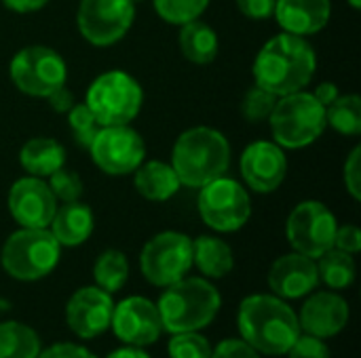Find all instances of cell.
<instances>
[{
  "mask_svg": "<svg viewBox=\"0 0 361 358\" xmlns=\"http://www.w3.org/2000/svg\"><path fill=\"white\" fill-rule=\"evenodd\" d=\"M199 215L205 226L216 232H237L252 215V200L247 190L226 175L199 188Z\"/></svg>",
  "mask_w": 361,
  "mask_h": 358,
  "instance_id": "8",
  "label": "cell"
},
{
  "mask_svg": "<svg viewBox=\"0 0 361 358\" xmlns=\"http://www.w3.org/2000/svg\"><path fill=\"white\" fill-rule=\"evenodd\" d=\"M68 127H70L76 143L85 150H89L93 137L99 131V122L95 120V116L91 114V110L85 103H74L68 110Z\"/></svg>",
  "mask_w": 361,
  "mask_h": 358,
  "instance_id": "33",
  "label": "cell"
},
{
  "mask_svg": "<svg viewBox=\"0 0 361 358\" xmlns=\"http://www.w3.org/2000/svg\"><path fill=\"white\" fill-rule=\"evenodd\" d=\"M110 329L125 346L146 348L161 338L163 323L154 302L142 295H131L114 304Z\"/></svg>",
  "mask_w": 361,
  "mask_h": 358,
  "instance_id": "14",
  "label": "cell"
},
{
  "mask_svg": "<svg viewBox=\"0 0 361 358\" xmlns=\"http://www.w3.org/2000/svg\"><path fill=\"white\" fill-rule=\"evenodd\" d=\"M317 285H319V274H317L315 260L296 251L275 260L269 270V287L273 295L286 302L307 298L317 289Z\"/></svg>",
  "mask_w": 361,
  "mask_h": 358,
  "instance_id": "19",
  "label": "cell"
},
{
  "mask_svg": "<svg viewBox=\"0 0 361 358\" xmlns=\"http://www.w3.org/2000/svg\"><path fill=\"white\" fill-rule=\"evenodd\" d=\"M345 186L349 190V194L355 198V200H361V148L355 146L349 154V158L345 160Z\"/></svg>",
  "mask_w": 361,
  "mask_h": 358,
  "instance_id": "36",
  "label": "cell"
},
{
  "mask_svg": "<svg viewBox=\"0 0 361 358\" xmlns=\"http://www.w3.org/2000/svg\"><path fill=\"white\" fill-rule=\"evenodd\" d=\"M49 0H2V4L15 13H34L42 8Z\"/></svg>",
  "mask_w": 361,
  "mask_h": 358,
  "instance_id": "43",
  "label": "cell"
},
{
  "mask_svg": "<svg viewBox=\"0 0 361 358\" xmlns=\"http://www.w3.org/2000/svg\"><path fill=\"white\" fill-rule=\"evenodd\" d=\"M133 186L140 196L152 203H165L171 196H176L178 190L182 188L173 167L161 160L142 162L133 171Z\"/></svg>",
  "mask_w": 361,
  "mask_h": 358,
  "instance_id": "22",
  "label": "cell"
},
{
  "mask_svg": "<svg viewBox=\"0 0 361 358\" xmlns=\"http://www.w3.org/2000/svg\"><path fill=\"white\" fill-rule=\"evenodd\" d=\"M8 211L19 228H49L57 211V198L44 179L27 175L11 186Z\"/></svg>",
  "mask_w": 361,
  "mask_h": 358,
  "instance_id": "16",
  "label": "cell"
},
{
  "mask_svg": "<svg viewBox=\"0 0 361 358\" xmlns=\"http://www.w3.org/2000/svg\"><path fill=\"white\" fill-rule=\"evenodd\" d=\"M334 247L345 251V253H360L361 251V230L353 224L347 226H338L336 228V236H334Z\"/></svg>",
  "mask_w": 361,
  "mask_h": 358,
  "instance_id": "38",
  "label": "cell"
},
{
  "mask_svg": "<svg viewBox=\"0 0 361 358\" xmlns=\"http://www.w3.org/2000/svg\"><path fill=\"white\" fill-rule=\"evenodd\" d=\"M144 91L140 82L123 72L110 70L99 74L87 89L85 106L91 110L99 127L129 124L142 110Z\"/></svg>",
  "mask_w": 361,
  "mask_h": 358,
  "instance_id": "7",
  "label": "cell"
},
{
  "mask_svg": "<svg viewBox=\"0 0 361 358\" xmlns=\"http://www.w3.org/2000/svg\"><path fill=\"white\" fill-rule=\"evenodd\" d=\"M241 175L247 188L271 194L281 188L288 175V158L275 141H254L241 154Z\"/></svg>",
  "mask_w": 361,
  "mask_h": 358,
  "instance_id": "17",
  "label": "cell"
},
{
  "mask_svg": "<svg viewBox=\"0 0 361 358\" xmlns=\"http://www.w3.org/2000/svg\"><path fill=\"white\" fill-rule=\"evenodd\" d=\"M93 226H95L93 211L85 203L74 200V203H63L55 211L49 224V232L61 247H78L93 234Z\"/></svg>",
  "mask_w": 361,
  "mask_h": 358,
  "instance_id": "21",
  "label": "cell"
},
{
  "mask_svg": "<svg viewBox=\"0 0 361 358\" xmlns=\"http://www.w3.org/2000/svg\"><path fill=\"white\" fill-rule=\"evenodd\" d=\"M135 19L133 0H80L76 25L93 46H112L125 38Z\"/></svg>",
  "mask_w": 361,
  "mask_h": 358,
  "instance_id": "12",
  "label": "cell"
},
{
  "mask_svg": "<svg viewBox=\"0 0 361 358\" xmlns=\"http://www.w3.org/2000/svg\"><path fill=\"white\" fill-rule=\"evenodd\" d=\"M326 122L341 135L355 137L361 133V99L357 95H338L326 108Z\"/></svg>",
  "mask_w": 361,
  "mask_h": 358,
  "instance_id": "29",
  "label": "cell"
},
{
  "mask_svg": "<svg viewBox=\"0 0 361 358\" xmlns=\"http://www.w3.org/2000/svg\"><path fill=\"white\" fill-rule=\"evenodd\" d=\"M273 17L283 32L294 36H313L322 32L332 17L330 0H277Z\"/></svg>",
  "mask_w": 361,
  "mask_h": 358,
  "instance_id": "20",
  "label": "cell"
},
{
  "mask_svg": "<svg viewBox=\"0 0 361 358\" xmlns=\"http://www.w3.org/2000/svg\"><path fill=\"white\" fill-rule=\"evenodd\" d=\"M273 139L279 148L300 150L315 143L328 122L326 108L309 91H296L283 97H277V103L269 116Z\"/></svg>",
  "mask_w": 361,
  "mask_h": 358,
  "instance_id": "5",
  "label": "cell"
},
{
  "mask_svg": "<svg viewBox=\"0 0 361 358\" xmlns=\"http://www.w3.org/2000/svg\"><path fill=\"white\" fill-rule=\"evenodd\" d=\"M237 327L241 340L247 342L258 354L267 357H286L296 338L302 333L294 308L273 293L247 295L239 304Z\"/></svg>",
  "mask_w": 361,
  "mask_h": 358,
  "instance_id": "2",
  "label": "cell"
},
{
  "mask_svg": "<svg viewBox=\"0 0 361 358\" xmlns=\"http://www.w3.org/2000/svg\"><path fill=\"white\" fill-rule=\"evenodd\" d=\"M192 266L205 279H224L235 268V255L226 241L203 234L192 241Z\"/></svg>",
  "mask_w": 361,
  "mask_h": 358,
  "instance_id": "24",
  "label": "cell"
},
{
  "mask_svg": "<svg viewBox=\"0 0 361 358\" xmlns=\"http://www.w3.org/2000/svg\"><path fill=\"white\" fill-rule=\"evenodd\" d=\"M133 2H140V0H133Z\"/></svg>",
  "mask_w": 361,
  "mask_h": 358,
  "instance_id": "46",
  "label": "cell"
},
{
  "mask_svg": "<svg viewBox=\"0 0 361 358\" xmlns=\"http://www.w3.org/2000/svg\"><path fill=\"white\" fill-rule=\"evenodd\" d=\"M317 264V274H319V283L328 285L334 291L341 289H349L357 276V268H355V260L351 253H345L336 247L328 249L324 255H319L315 260Z\"/></svg>",
  "mask_w": 361,
  "mask_h": 358,
  "instance_id": "26",
  "label": "cell"
},
{
  "mask_svg": "<svg viewBox=\"0 0 361 358\" xmlns=\"http://www.w3.org/2000/svg\"><path fill=\"white\" fill-rule=\"evenodd\" d=\"M91 158L106 175H129L146 158V143L129 124L99 127L89 146Z\"/></svg>",
  "mask_w": 361,
  "mask_h": 358,
  "instance_id": "13",
  "label": "cell"
},
{
  "mask_svg": "<svg viewBox=\"0 0 361 358\" xmlns=\"http://www.w3.org/2000/svg\"><path fill=\"white\" fill-rule=\"evenodd\" d=\"M220 291L201 276H184L165 287L157 308L161 314L163 331L169 335L184 331H201L220 312Z\"/></svg>",
  "mask_w": 361,
  "mask_h": 358,
  "instance_id": "4",
  "label": "cell"
},
{
  "mask_svg": "<svg viewBox=\"0 0 361 358\" xmlns=\"http://www.w3.org/2000/svg\"><path fill=\"white\" fill-rule=\"evenodd\" d=\"M61 257V245L49 228H19L13 232L0 251L2 270L15 281H40L49 276Z\"/></svg>",
  "mask_w": 361,
  "mask_h": 358,
  "instance_id": "6",
  "label": "cell"
},
{
  "mask_svg": "<svg viewBox=\"0 0 361 358\" xmlns=\"http://www.w3.org/2000/svg\"><path fill=\"white\" fill-rule=\"evenodd\" d=\"M47 99H49V106H51L53 112H66V114H68V110L76 103V101H74V95H72L66 87L55 89Z\"/></svg>",
  "mask_w": 361,
  "mask_h": 358,
  "instance_id": "41",
  "label": "cell"
},
{
  "mask_svg": "<svg viewBox=\"0 0 361 358\" xmlns=\"http://www.w3.org/2000/svg\"><path fill=\"white\" fill-rule=\"evenodd\" d=\"M171 167L186 188H201L231 167V143L212 127H192L184 131L171 150Z\"/></svg>",
  "mask_w": 361,
  "mask_h": 358,
  "instance_id": "3",
  "label": "cell"
},
{
  "mask_svg": "<svg viewBox=\"0 0 361 358\" xmlns=\"http://www.w3.org/2000/svg\"><path fill=\"white\" fill-rule=\"evenodd\" d=\"M349 304L343 295L334 291H319V293H309L300 314H298V325L302 333L330 340L338 335L347 323H349Z\"/></svg>",
  "mask_w": 361,
  "mask_h": 358,
  "instance_id": "18",
  "label": "cell"
},
{
  "mask_svg": "<svg viewBox=\"0 0 361 358\" xmlns=\"http://www.w3.org/2000/svg\"><path fill=\"white\" fill-rule=\"evenodd\" d=\"M93 279H95V285L110 295L121 291L129 279L127 255L118 249H106L104 253H99L93 266Z\"/></svg>",
  "mask_w": 361,
  "mask_h": 358,
  "instance_id": "28",
  "label": "cell"
},
{
  "mask_svg": "<svg viewBox=\"0 0 361 358\" xmlns=\"http://www.w3.org/2000/svg\"><path fill=\"white\" fill-rule=\"evenodd\" d=\"M338 95H341V91H338V87H336L334 82H322V84L315 89V93H313V97H315L324 108H328Z\"/></svg>",
  "mask_w": 361,
  "mask_h": 358,
  "instance_id": "42",
  "label": "cell"
},
{
  "mask_svg": "<svg viewBox=\"0 0 361 358\" xmlns=\"http://www.w3.org/2000/svg\"><path fill=\"white\" fill-rule=\"evenodd\" d=\"M349 4H351L353 8H361V0H349Z\"/></svg>",
  "mask_w": 361,
  "mask_h": 358,
  "instance_id": "45",
  "label": "cell"
},
{
  "mask_svg": "<svg viewBox=\"0 0 361 358\" xmlns=\"http://www.w3.org/2000/svg\"><path fill=\"white\" fill-rule=\"evenodd\" d=\"M169 358H212V344L199 331L173 333L167 344Z\"/></svg>",
  "mask_w": 361,
  "mask_h": 358,
  "instance_id": "31",
  "label": "cell"
},
{
  "mask_svg": "<svg viewBox=\"0 0 361 358\" xmlns=\"http://www.w3.org/2000/svg\"><path fill=\"white\" fill-rule=\"evenodd\" d=\"M13 84L30 97H49L55 89L66 87L68 65L63 57L49 46L32 44L17 51L11 59Z\"/></svg>",
  "mask_w": 361,
  "mask_h": 358,
  "instance_id": "10",
  "label": "cell"
},
{
  "mask_svg": "<svg viewBox=\"0 0 361 358\" xmlns=\"http://www.w3.org/2000/svg\"><path fill=\"white\" fill-rule=\"evenodd\" d=\"M49 181V188L53 192V196L61 203H74V200H80L82 196V179L76 171H70L66 167L57 169L55 173H51L47 177Z\"/></svg>",
  "mask_w": 361,
  "mask_h": 358,
  "instance_id": "34",
  "label": "cell"
},
{
  "mask_svg": "<svg viewBox=\"0 0 361 358\" xmlns=\"http://www.w3.org/2000/svg\"><path fill=\"white\" fill-rule=\"evenodd\" d=\"M275 103H277V97L271 91L254 84L252 89L245 91V95L241 99V114H243V118L247 122H254L256 124V122L269 120Z\"/></svg>",
  "mask_w": 361,
  "mask_h": 358,
  "instance_id": "32",
  "label": "cell"
},
{
  "mask_svg": "<svg viewBox=\"0 0 361 358\" xmlns=\"http://www.w3.org/2000/svg\"><path fill=\"white\" fill-rule=\"evenodd\" d=\"M277 0H237V8L252 21H264L273 17Z\"/></svg>",
  "mask_w": 361,
  "mask_h": 358,
  "instance_id": "40",
  "label": "cell"
},
{
  "mask_svg": "<svg viewBox=\"0 0 361 358\" xmlns=\"http://www.w3.org/2000/svg\"><path fill=\"white\" fill-rule=\"evenodd\" d=\"M288 358H332L330 348L326 346V340L309 335V333H300L296 338V342L292 344V348L286 352Z\"/></svg>",
  "mask_w": 361,
  "mask_h": 358,
  "instance_id": "35",
  "label": "cell"
},
{
  "mask_svg": "<svg viewBox=\"0 0 361 358\" xmlns=\"http://www.w3.org/2000/svg\"><path fill=\"white\" fill-rule=\"evenodd\" d=\"M192 268V238L167 230L152 236L140 253V270L154 287H169L188 276Z\"/></svg>",
  "mask_w": 361,
  "mask_h": 358,
  "instance_id": "9",
  "label": "cell"
},
{
  "mask_svg": "<svg viewBox=\"0 0 361 358\" xmlns=\"http://www.w3.org/2000/svg\"><path fill=\"white\" fill-rule=\"evenodd\" d=\"M19 165L30 175L47 179L51 173L66 167V150L51 137H32L19 150Z\"/></svg>",
  "mask_w": 361,
  "mask_h": 358,
  "instance_id": "23",
  "label": "cell"
},
{
  "mask_svg": "<svg viewBox=\"0 0 361 358\" xmlns=\"http://www.w3.org/2000/svg\"><path fill=\"white\" fill-rule=\"evenodd\" d=\"M38 358H97L91 354V350H87L80 344H72V342H59L53 344L44 350H40Z\"/></svg>",
  "mask_w": 361,
  "mask_h": 358,
  "instance_id": "39",
  "label": "cell"
},
{
  "mask_svg": "<svg viewBox=\"0 0 361 358\" xmlns=\"http://www.w3.org/2000/svg\"><path fill=\"white\" fill-rule=\"evenodd\" d=\"M209 2L212 0H152V6L163 21L171 25H184L199 19Z\"/></svg>",
  "mask_w": 361,
  "mask_h": 358,
  "instance_id": "30",
  "label": "cell"
},
{
  "mask_svg": "<svg viewBox=\"0 0 361 358\" xmlns=\"http://www.w3.org/2000/svg\"><path fill=\"white\" fill-rule=\"evenodd\" d=\"M317 55L311 42L302 36L281 32L273 36L256 55L252 74L254 84L283 97L302 91L315 76Z\"/></svg>",
  "mask_w": 361,
  "mask_h": 358,
  "instance_id": "1",
  "label": "cell"
},
{
  "mask_svg": "<svg viewBox=\"0 0 361 358\" xmlns=\"http://www.w3.org/2000/svg\"><path fill=\"white\" fill-rule=\"evenodd\" d=\"M336 217L319 200H302L296 205L286 222V236L296 253L317 260L334 247Z\"/></svg>",
  "mask_w": 361,
  "mask_h": 358,
  "instance_id": "11",
  "label": "cell"
},
{
  "mask_svg": "<svg viewBox=\"0 0 361 358\" xmlns=\"http://www.w3.org/2000/svg\"><path fill=\"white\" fill-rule=\"evenodd\" d=\"M212 358H262V354H258L247 342L231 338L212 348Z\"/></svg>",
  "mask_w": 361,
  "mask_h": 358,
  "instance_id": "37",
  "label": "cell"
},
{
  "mask_svg": "<svg viewBox=\"0 0 361 358\" xmlns=\"http://www.w3.org/2000/svg\"><path fill=\"white\" fill-rule=\"evenodd\" d=\"M114 302L110 293L95 287H80L66 304V323L80 340L99 338L110 329Z\"/></svg>",
  "mask_w": 361,
  "mask_h": 358,
  "instance_id": "15",
  "label": "cell"
},
{
  "mask_svg": "<svg viewBox=\"0 0 361 358\" xmlns=\"http://www.w3.org/2000/svg\"><path fill=\"white\" fill-rule=\"evenodd\" d=\"M180 49L182 55L197 63V65H207L216 59L218 51H220V42H218V34L212 25H207L205 21H188L184 25H180Z\"/></svg>",
  "mask_w": 361,
  "mask_h": 358,
  "instance_id": "25",
  "label": "cell"
},
{
  "mask_svg": "<svg viewBox=\"0 0 361 358\" xmlns=\"http://www.w3.org/2000/svg\"><path fill=\"white\" fill-rule=\"evenodd\" d=\"M38 333L17 321L0 323V358H38Z\"/></svg>",
  "mask_w": 361,
  "mask_h": 358,
  "instance_id": "27",
  "label": "cell"
},
{
  "mask_svg": "<svg viewBox=\"0 0 361 358\" xmlns=\"http://www.w3.org/2000/svg\"><path fill=\"white\" fill-rule=\"evenodd\" d=\"M106 358H150V354L140 346H123V348H116L114 352H110Z\"/></svg>",
  "mask_w": 361,
  "mask_h": 358,
  "instance_id": "44",
  "label": "cell"
}]
</instances>
